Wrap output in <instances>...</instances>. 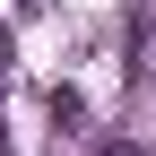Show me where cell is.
Returning <instances> with one entry per match:
<instances>
[{"label":"cell","mask_w":156,"mask_h":156,"mask_svg":"<svg viewBox=\"0 0 156 156\" xmlns=\"http://www.w3.org/2000/svg\"><path fill=\"white\" fill-rule=\"evenodd\" d=\"M95 156H139V147H130V139H113V147H95Z\"/></svg>","instance_id":"cell-1"}]
</instances>
